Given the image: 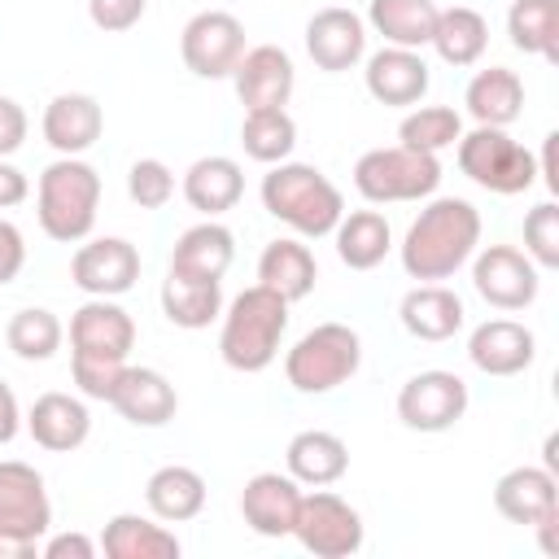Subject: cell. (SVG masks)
Wrapping results in <instances>:
<instances>
[{"mask_svg": "<svg viewBox=\"0 0 559 559\" xmlns=\"http://www.w3.org/2000/svg\"><path fill=\"white\" fill-rule=\"evenodd\" d=\"M480 249V210L463 197H432L402 236V271L419 284L450 280Z\"/></svg>", "mask_w": 559, "mask_h": 559, "instance_id": "1", "label": "cell"}, {"mask_svg": "<svg viewBox=\"0 0 559 559\" xmlns=\"http://www.w3.org/2000/svg\"><path fill=\"white\" fill-rule=\"evenodd\" d=\"M262 210L306 240L332 236L345 214L341 188L310 162H275L262 175Z\"/></svg>", "mask_w": 559, "mask_h": 559, "instance_id": "2", "label": "cell"}, {"mask_svg": "<svg viewBox=\"0 0 559 559\" xmlns=\"http://www.w3.org/2000/svg\"><path fill=\"white\" fill-rule=\"evenodd\" d=\"M284 332H288V301L266 284H249L223 310L218 354L231 371L253 376V371H266L275 362Z\"/></svg>", "mask_w": 559, "mask_h": 559, "instance_id": "3", "label": "cell"}, {"mask_svg": "<svg viewBox=\"0 0 559 559\" xmlns=\"http://www.w3.org/2000/svg\"><path fill=\"white\" fill-rule=\"evenodd\" d=\"M100 210V175L83 157H57L44 166L35 188V214L48 240L79 245L92 236Z\"/></svg>", "mask_w": 559, "mask_h": 559, "instance_id": "4", "label": "cell"}, {"mask_svg": "<svg viewBox=\"0 0 559 559\" xmlns=\"http://www.w3.org/2000/svg\"><path fill=\"white\" fill-rule=\"evenodd\" d=\"M358 362H362V336L349 323H319L284 354V376L297 393L319 397L354 380Z\"/></svg>", "mask_w": 559, "mask_h": 559, "instance_id": "5", "label": "cell"}, {"mask_svg": "<svg viewBox=\"0 0 559 559\" xmlns=\"http://www.w3.org/2000/svg\"><path fill=\"white\" fill-rule=\"evenodd\" d=\"M441 183V162L437 153H419L406 144L389 148H367L354 162V188L371 205H393V201H424Z\"/></svg>", "mask_w": 559, "mask_h": 559, "instance_id": "6", "label": "cell"}, {"mask_svg": "<svg viewBox=\"0 0 559 559\" xmlns=\"http://www.w3.org/2000/svg\"><path fill=\"white\" fill-rule=\"evenodd\" d=\"M459 170L498 197H520L537 183V157L507 127H472L459 135Z\"/></svg>", "mask_w": 559, "mask_h": 559, "instance_id": "7", "label": "cell"}, {"mask_svg": "<svg viewBox=\"0 0 559 559\" xmlns=\"http://www.w3.org/2000/svg\"><path fill=\"white\" fill-rule=\"evenodd\" d=\"M293 537L314 555V559H349L362 550V515L341 498L332 493L328 485L314 489V493H301V511H297V524H293Z\"/></svg>", "mask_w": 559, "mask_h": 559, "instance_id": "8", "label": "cell"}, {"mask_svg": "<svg viewBox=\"0 0 559 559\" xmlns=\"http://www.w3.org/2000/svg\"><path fill=\"white\" fill-rule=\"evenodd\" d=\"M179 57L197 79H231L245 57V22L227 9H201L179 31Z\"/></svg>", "mask_w": 559, "mask_h": 559, "instance_id": "9", "label": "cell"}, {"mask_svg": "<svg viewBox=\"0 0 559 559\" xmlns=\"http://www.w3.org/2000/svg\"><path fill=\"white\" fill-rule=\"evenodd\" d=\"M467 415V384L454 371H415L397 389V419L411 432H445Z\"/></svg>", "mask_w": 559, "mask_h": 559, "instance_id": "10", "label": "cell"}, {"mask_svg": "<svg viewBox=\"0 0 559 559\" xmlns=\"http://www.w3.org/2000/svg\"><path fill=\"white\" fill-rule=\"evenodd\" d=\"M472 284L493 310H524L537 301V262L515 245H485L472 253Z\"/></svg>", "mask_w": 559, "mask_h": 559, "instance_id": "11", "label": "cell"}, {"mask_svg": "<svg viewBox=\"0 0 559 559\" xmlns=\"http://www.w3.org/2000/svg\"><path fill=\"white\" fill-rule=\"evenodd\" d=\"M52 528V502L44 476L22 459H0V533L39 542Z\"/></svg>", "mask_w": 559, "mask_h": 559, "instance_id": "12", "label": "cell"}, {"mask_svg": "<svg viewBox=\"0 0 559 559\" xmlns=\"http://www.w3.org/2000/svg\"><path fill=\"white\" fill-rule=\"evenodd\" d=\"M70 280L87 297H122L140 280V249L122 236H96L83 240L70 258Z\"/></svg>", "mask_w": 559, "mask_h": 559, "instance_id": "13", "label": "cell"}, {"mask_svg": "<svg viewBox=\"0 0 559 559\" xmlns=\"http://www.w3.org/2000/svg\"><path fill=\"white\" fill-rule=\"evenodd\" d=\"M131 349H135V319L114 297H87L70 314V354L74 358L127 362Z\"/></svg>", "mask_w": 559, "mask_h": 559, "instance_id": "14", "label": "cell"}, {"mask_svg": "<svg viewBox=\"0 0 559 559\" xmlns=\"http://www.w3.org/2000/svg\"><path fill=\"white\" fill-rule=\"evenodd\" d=\"M231 87H236V96H240L245 109H280V105H288V96L297 87L293 57L280 44H253L236 61Z\"/></svg>", "mask_w": 559, "mask_h": 559, "instance_id": "15", "label": "cell"}, {"mask_svg": "<svg viewBox=\"0 0 559 559\" xmlns=\"http://www.w3.org/2000/svg\"><path fill=\"white\" fill-rule=\"evenodd\" d=\"M306 52L328 74L354 70L367 57V22L345 4H328L306 22Z\"/></svg>", "mask_w": 559, "mask_h": 559, "instance_id": "16", "label": "cell"}, {"mask_svg": "<svg viewBox=\"0 0 559 559\" xmlns=\"http://www.w3.org/2000/svg\"><path fill=\"white\" fill-rule=\"evenodd\" d=\"M301 511V485L288 472H258L240 489V515L258 537H293Z\"/></svg>", "mask_w": 559, "mask_h": 559, "instance_id": "17", "label": "cell"}, {"mask_svg": "<svg viewBox=\"0 0 559 559\" xmlns=\"http://www.w3.org/2000/svg\"><path fill=\"white\" fill-rule=\"evenodd\" d=\"M362 83H367L371 100L393 105V109H406V105H419V100H424L432 74H428V61H424L415 48H393V44H384L380 52L367 57Z\"/></svg>", "mask_w": 559, "mask_h": 559, "instance_id": "18", "label": "cell"}, {"mask_svg": "<svg viewBox=\"0 0 559 559\" xmlns=\"http://www.w3.org/2000/svg\"><path fill=\"white\" fill-rule=\"evenodd\" d=\"M493 507H498V515H507L511 524L533 528V524L559 515V476L546 472V467H533V463L511 467V472H502L498 485H493Z\"/></svg>", "mask_w": 559, "mask_h": 559, "instance_id": "19", "label": "cell"}, {"mask_svg": "<svg viewBox=\"0 0 559 559\" xmlns=\"http://www.w3.org/2000/svg\"><path fill=\"white\" fill-rule=\"evenodd\" d=\"M109 406L135 428H162L175 419L179 393L157 367H122V376L109 393Z\"/></svg>", "mask_w": 559, "mask_h": 559, "instance_id": "20", "label": "cell"}, {"mask_svg": "<svg viewBox=\"0 0 559 559\" xmlns=\"http://www.w3.org/2000/svg\"><path fill=\"white\" fill-rule=\"evenodd\" d=\"M467 358L485 376H520L537 358V336L515 319H485L467 336Z\"/></svg>", "mask_w": 559, "mask_h": 559, "instance_id": "21", "label": "cell"}, {"mask_svg": "<svg viewBox=\"0 0 559 559\" xmlns=\"http://www.w3.org/2000/svg\"><path fill=\"white\" fill-rule=\"evenodd\" d=\"M39 127H44V140H48L61 157H79V153H87V148L100 140V131H105V109H100V100L87 96V92H61V96L48 100Z\"/></svg>", "mask_w": 559, "mask_h": 559, "instance_id": "22", "label": "cell"}, {"mask_svg": "<svg viewBox=\"0 0 559 559\" xmlns=\"http://www.w3.org/2000/svg\"><path fill=\"white\" fill-rule=\"evenodd\" d=\"M26 432L35 437V445L52 450V454H70L87 441L92 432V415H87V402L74 397V393H39L26 411Z\"/></svg>", "mask_w": 559, "mask_h": 559, "instance_id": "23", "label": "cell"}, {"mask_svg": "<svg viewBox=\"0 0 559 559\" xmlns=\"http://www.w3.org/2000/svg\"><path fill=\"white\" fill-rule=\"evenodd\" d=\"M397 319H402V328H406L415 341H432V345H437V341H450V336L463 332L467 310H463V297L437 280V284H415V288L402 297Z\"/></svg>", "mask_w": 559, "mask_h": 559, "instance_id": "24", "label": "cell"}, {"mask_svg": "<svg viewBox=\"0 0 559 559\" xmlns=\"http://www.w3.org/2000/svg\"><path fill=\"white\" fill-rule=\"evenodd\" d=\"M179 192H183V201H188L197 214L218 218V214L236 210V201L245 197V170H240L236 157H223V153L197 157V162L183 170Z\"/></svg>", "mask_w": 559, "mask_h": 559, "instance_id": "25", "label": "cell"}, {"mask_svg": "<svg viewBox=\"0 0 559 559\" xmlns=\"http://www.w3.org/2000/svg\"><path fill=\"white\" fill-rule=\"evenodd\" d=\"M284 463H288V476L297 485L323 489V485H336L349 472V445L328 428H306L288 441Z\"/></svg>", "mask_w": 559, "mask_h": 559, "instance_id": "26", "label": "cell"}, {"mask_svg": "<svg viewBox=\"0 0 559 559\" xmlns=\"http://www.w3.org/2000/svg\"><path fill=\"white\" fill-rule=\"evenodd\" d=\"M231 258H236V236L223 223L205 218V223H192L188 231H179V240L170 249V271L197 275V280H223Z\"/></svg>", "mask_w": 559, "mask_h": 559, "instance_id": "27", "label": "cell"}, {"mask_svg": "<svg viewBox=\"0 0 559 559\" xmlns=\"http://www.w3.org/2000/svg\"><path fill=\"white\" fill-rule=\"evenodd\" d=\"M100 550L109 559H179V537L153 515H135V511H118L105 533H100Z\"/></svg>", "mask_w": 559, "mask_h": 559, "instance_id": "28", "label": "cell"}, {"mask_svg": "<svg viewBox=\"0 0 559 559\" xmlns=\"http://www.w3.org/2000/svg\"><path fill=\"white\" fill-rule=\"evenodd\" d=\"M463 105L476 118V127H511L524 114V79L507 66L476 70L463 92Z\"/></svg>", "mask_w": 559, "mask_h": 559, "instance_id": "29", "label": "cell"}, {"mask_svg": "<svg viewBox=\"0 0 559 559\" xmlns=\"http://www.w3.org/2000/svg\"><path fill=\"white\" fill-rule=\"evenodd\" d=\"M162 314L183 332L210 328L223 314V280H197V275L166 271V280H162Z\"/></svg>", "mask_w": 559, "mask_h": 559, "instance_id": "30", "label": "cell"}, {"mask_svg": "<svg viewBox=\"0 0 559 559\" xmlns=\"http://www.w3.org/2000/svg\"><path fill=\"white\" fill-rule=\"evenodd\" d=\"M144 502L148 511L162 520V524H183V520H197L201 507H205V476L197 467H183V463H166L148 476L144 485Z\"/></svg>", "mask_w": 559, "mask_h": 559, "instance_id": "31", "label": "cell"}, {"mask_svg": "<svg viewBox=\"0 0 559 559\" xmlns=\"http://www.w3.org/2000/svg\"><path fill=\"white\" fill-rule=\"evenodd\" d=\"M332 236H336V258L349 271H376L389 258V249H393V227H389V218L380 210H349V214H341Z\"/></svg>", "mask_w": 559, "mask_h": 559, "instance_id": "32", "label": "cell"}, {"mask_svg": "<svg viewBox=\"0 0 559 559\" xmlns=\"http://www.w3.org/2000/svg\"><path fill=\"white\" fill-rule=\"evenodd\" d=\"M437 0H371L367 4V26L393 44V48H428L432 26H437Z\"/></svg>", "mask_w": 559, "mask_h": 559, "instance_id": "33", "label": "cell"}, {"mask_svg": "<svg viewBox=\"0 0 559 559\" xmlns=\"http://www.w3.org/2000/svg\"><path fill=\"white\" fill-rule=\"evenodd\" d=\"M314 280H319V262H314V253L301 245V240H271L266 249H262V258H258V284H266V288H275L288 306L293 301H301V297H310L314 293Z\"/></svg>", "mask_w": 559, "mask_h": 559, "instance_id": "34", "label": "cell"}, {"mask_svg": "<svg viewBox=\"0 0 559 559\" xmlns=\"http://www.w3.org/2000/svg\"><path fill=\"white\" fill-rule=\"evenodd\" d=\"M432 48L445 66H476L489 48V22L485 13L467 9V4H454V9H441L437 13V26H432Z\"/></svg>", "mask_w": 559, "mask_h": 559, "instance_id": "35", "label": "cell"}, {"mask_svg": "<svg viewBox=\"0 0 559 559\" xmlns=\"http://www.w3.org/2000/svg\"><path fill=\"white\" fill-rule=\"evenodd\" d=\"M507 35L520 52L559 66V0H511Z\"/></svg>", "mask_w": 559, "mask_h": 559, "instance_id": "36", "label": "cell"}, {"mask_svg": "<svg viewBox=\"0 0 559 559\" xmlns=\"http://www.w3.org/2000/svg\"><path fill=\"white\" fill-rule=\"evenodd\" d=\"M240 148H245V157H253L262 166L288 162L293 148H297V122H293V114L284 105L280 109H245Z\"/></svg>", "mask_w": 559, "mask_h": 559, "instance_id": "37", "label": "cell"}, {"mask_svg": "<svg viewBox=\"0 0 559 559\" xmlns=\"http://www.w3.org/2000/svg\"><path fill=\"white\" fill-rule=\"evenodd\" d=\"M4 341H9V349H13L22 362H48V358L61 349L66 328H61V319H57L52 310L26 306V310H17V314L9 319Z\"/></svg>", "mask_w": 559, "mask_h": 559, "instance_id": "38", "label": "cell"}, {"mask_svg": "<svg viewBox=\"0 0 559 559\" xmlns=\"http://www.w3.org/2000/svg\"><path fill=\"white\" fill-rule=\"evenodd\" d=\"M459 135H463V118L450 105H411V114L397 127V140L419 153H441L459 144Z\"/></svg>", "mask_w": 559, "mask_h": 559, "instance_id": "39", "label": "cell"}, {"mask_svg": "<svg viewBox=\"0 0 559 559\" xmlns=\"http://www.w3.org/2000/svg\"><path fill=\"white\" fill-rule=\"evenodd\" d=\"M524 253L537 262V271L559 266V205L542 201L524 214Z\"/></svg>", "mask_w": 559, "mask_h": 559, "instance_id": "40", "label": "cell"}, {"mask_svg": "<svg viewBox=\"0 0 559 559\" xmlns=\"http://www.w3.org/2000/svg\"><path fill=\"white\" fill-rule=\"evenodd\" d=\"M127 197H131L140 210H162V205L175 197V170H170L162 157H140V162H131V170H127Z\"/></svg>", "mask_w": 559, "mask_h": 559, "instance_id": "41", "label": "cell"}, {"mask_svg": "<svg viewBox=\"0 0 559 559\" xmlns=\"http://www.w3.org/2000/svg\"><path fill=\"white\" fill-rule=\"evenodd\" d=\"M122 367H127V362H105V358H74V354H70V376H74L79 393H83V397H92V402H109V393H114V384H118Z\"/></svg>", "mask_w": 559, "mask_h": 559, "instance_id": "42", "label": "cell"}, {"mask_svg": "<svg viewBox=\"0 0 559 559\" xmlns=\"http://www.w3.org/2000/svg\"><path fill=\"white\" fill-rule=\"evenodd\" d=\"M144 13H148V0H87V17L105 35H122V31L140 26Z\"/></svg>", "mask_w": 559, "mask_h": 559, "instance_id": "43", "label": "cell"}, {"mask_svg": "<svg viewBox=\"0 0 559 559\" xmlns=\"http://www.w3.org/2000/svg\"><path fill=\"white\" fill-rule=\"evenodd\" d=\"M26 109L13 100V96H0V157H13L22 144H26Z\"/></svg>", "mask_w": 559, "mask_h": 559, "instance_id": "44", "label": "cell"}, {"mask_svg": "<svg viewBox=\"0 0 559 559\" xmlns=\"http://www.w3.org/2000/svg\"><path fill=\"white\" fill-rule=\"evenodd\" d=\"M22 266H26V236L9 218H0V284H13Z\"/></svg>", "mask_w": 559, "mask_h": 559, "instance_id": "45", "label": "cell"}, {"mask_svg": "<svg viewBox=\"0 0 559 559\" xmlns=\"http://www.w3.org/2000/svg\"><path fill=\"white\" fill-rule=\"evenodd\" d=\"M44 559H92L96 555V542L87 533H57L39 546Z\"/></svg>", "mask_w": 559, "mask_h": 559, "instance_id": "46", "label": "cell"}, {"mask_svg": "<svg viewBox=\"0 0 559 559\" xmlns=\"http://www.w3.org/2000/svg\"><path fill=\"white\" fill-rule=\"evenodd\" d=\"M26 197H31V179H26L9 157H0V210L22 205Z\"/></svg>", "mask_w": 559, "mask_h": 559, "instance_id": "47", "label": "cell"}, {"mask_svg": "<svg viewBox=\"0 0 559 559\" xmlns=\"http://www.w3.org/2000/svg\"><path fill=\"white\" fill-rule=\"evenodd\" d=\"M17 428H22V406H17L13 389L0 380V445H9L17 437Z\"/></svg>", "mask_w": 559, "mask_h": 559, "instance_id": "48", "label": "cell"}, {"mask_svg": "<svg viewBox=\"0 0 559 559\" xmlns=\"http://www.w3.org/2000/svg\"><path fill=\"white\" fill-rule=\"evenodd\" d=\"M555 144H559V135L550 131V135H546V148H542V162H537V175H542V183H546L550 192H559V175H555Z\"/></svg>", "mask_w": 559, "mask_h": 559, "instance_id": "49", "label": "cell"}, {"mask_svg": "<svg viewBox=\"0 0 559 559\" xmlns=\"http://www.w3.org/2000/svg\"><path fill=\"white\" fill-rule=\"evenodd\" d=\"M35 555H39V542H22V537L0 533V559H35Z\"/></svg>", "mask_w": 559, "mask_h": 559, "instance_id": "50", "label": "cell"}]
</instances>
